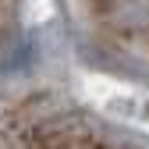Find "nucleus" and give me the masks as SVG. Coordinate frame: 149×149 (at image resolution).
Masks as SVG:
<instances>
[{
    "instance_id": "obj_1",
    "label": "nucleus",
    "mask_w": 149,
    "mask_h": 149,
    "mask_svg": "<svg viewBox=\"0 0 149 149\" xmlns=\"http://www.w3.org/2000/svg\"><path fill=\"white\" fill-rule=\"evenodd\" d=\"M103 36L117 46L149 57V0H78Z\"/></svg>"
},
{
    "instance_id": "obj_2",
    "label": "nucleus",
    "mask_w": 149,
    "mask_h": 149,
    "mask_svg": "<svg viewBox=\"0 0 149 149\" xmlns=\"http://www.w3.org/2000/svg\"><path fill=\"white\" fill-rule=\"evenodd\" d=\"M14 149H110L100 139H92L85 132H68V128H57V132H39L32 139H22Z\"/></svg>"
},
{
    "instance_id": "obj_3",
    "label": "nucleus",
    "mask_w": 149,
    "mask_h": 149,
    "mask_svg": "<svg viewBox=\"0 0 149 149\" xmlns=\"http://www.w3.org/2000/svg\"><path fill=\"white\" fill-rule=\"evenodd\" d=\"M7 4L11 0H0V22H4V14H7Z\"/></svg>"
}]
</instances>
